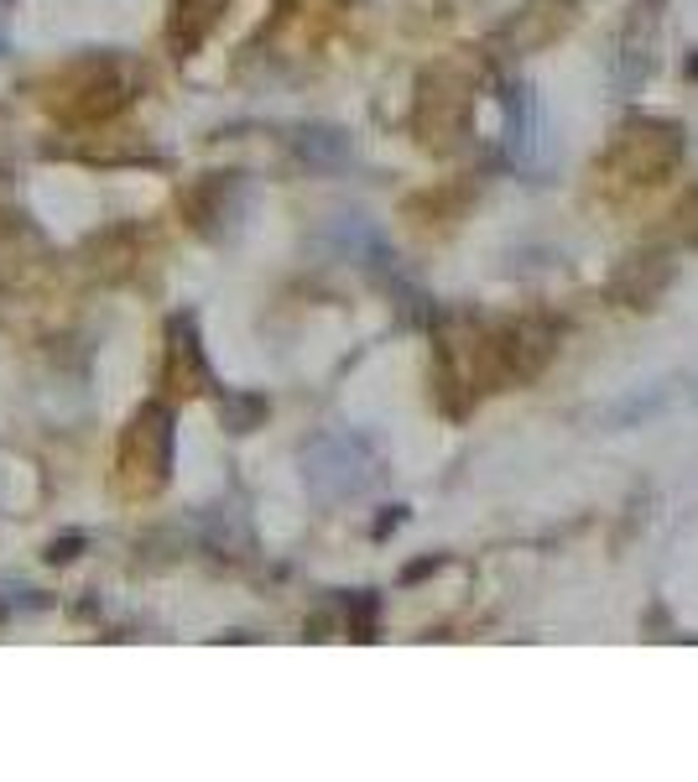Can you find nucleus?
<instances>
[{"label":"nucleus","mask_w":698,"mask_h":782,"mask_svg":"<svg viewBox=\"0 0 698 782\" xmlns=\"http://www.w3.org/2000/svg\"><path fill=\"white\" fill-rule=\"evenodd\" d=\"M120 464H131V470H146V485L168 475L172 464V412L168 408H146L136 418V428L125 433L120 443Z\"/></svg>","instance_id":"obj_1"},{"label":"nucleus","mask_w":698,"mask_h":782,"mask_svg":"<svg viewBox=\"0 0 698 782\" xmlns=\"http://www.w3.org/2000/svg\"><path fill=\"white\" fill-rule=\"evenodd\" d=\"M0 52H6V37H0Z\"/></svg>","instance_id":"obj_2"}]
</instances>
